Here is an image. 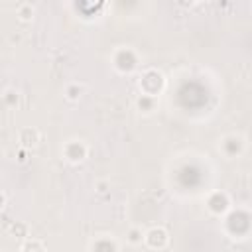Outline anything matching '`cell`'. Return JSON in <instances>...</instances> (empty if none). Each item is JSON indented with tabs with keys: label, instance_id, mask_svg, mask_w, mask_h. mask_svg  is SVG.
Segmentation results:
<instances>
[{
	"label": "cell",
	"instance_id": "cell-1",
	"mask_svg": "<svg viewBox=\"0 0 252 252\" xmlns=\"http://www.w3.org/2000/svg\"><path fill=\"white\" fill-rule=\"evenodd\" d=\"M138 87H140V93L144 96H152V98H158L163 89H165V75L154 67L150 69H144L142 75H140V81H138Z\"/></svg>",
	"mask_w": 252,
	"mask_h": 252
},
{
	"label": "cell",
	"instance_id": "cell-2",
	"mask_svg": "<svg viewBox=\"0 0 252 252\" xmlns=\"http://www.w3.org/2000/svg\"><path fill=\"white\" fill-rule=\"evenodd\" d=\"M144 244L152 250H161L169 244V232L163 226H152L144 232Z\"/></svg>",
	"mask_w": 252,
	"mask_h": 252
},
{
	"label": "cell",
	"instance_id": "cell-3",
	"mask_svg": "<svg viewBox=\"0 0 252 252\" xmlns=\"http://www.w3.org/2000/svg\"><path fill=\"white\" fill-rule=\"evenodd\" d=\"M138 65V55L130 47H120L114 51V67L120 73H130Z\"/></svg>",
	"mask_w": 252,
	"mask_h": 252
},
{
	"label": "cell",
	"instance_id": "cell-4",
	"mask_svg": "<svg viewBox=\"0 0 252 252\" xmlns=\"http://www.w3.org/2000/svg\"><path fill=\"white\" fill-rule=\"evenodd\" d=\"M87 154H89V148H87V144H85L83 140H69V142H65V146H63V156H65V159L71 161V163L83 161V159L87 158Z\"/></svg>",
	"mask_w": 252,
	"mask_h": 252
},
{
	"label": "cell",
	"instance_id": "cell-5",
	"mask_svg": "<svg viewBox=\"0 0 252 252\" xmlns=\"http://www.w3.org/2000/svg\"><path fill=\"white\" fill-rule=\"evenodd\" d=\"M207 209L213 215L220 217V215H224V213L230 211V197L224 191H213L209 195V199H207Z\"/></svg>",
	"mask_w": 252,
	"mask_h": 252
},
{
	"label": "cell",
	"instance_id": "cell-6",
	"mask_svg": "<svg viewBox=\"0 0 252 252\" xmlns=\"http://www.w3.org/2000/svg\"><path fill=\"white\" fill-rule=\"evenodd\" d=\"M18 142H20V146H22L24 150L35 148V146L39 144V132H37V128H32V126L22 128L20 134H18Z\"/></svg>",
	"mask_w": 252,
	"mask_h": 252
},
{
	"label": "cell",
	"instance_id": "cell-7",
	"mask_svg": "<svg viewBox=\"0 0 252 252\" xmlns=\"http://www.w3.org/2000/svg\"><path fill=\"white\" fill-rule=\"evenodd\" d=\"M85 85L83 83H69L67 87H65V96L69 98V100H79L81 96H83V93H85Z\"/></svg>",
	"mask_w": 252,
	"mask_h": 252
},
{
	"label": "cell",
	"instance_id": "cell-8",
	"mask_svg": "<svg viewBox=\"0 0 252 252\" xmlns=\"http://www.w3.org/2000/svg\"><path fill=\"white\" fill-rule=\"evenodd\" d=\"M16 14H18V18H20L22 22H32V20H33V14H35V8L32 6V2H22V4L18 6Z\"/></svg>",
	"mask_w": 252,
	"mask_h": 252
},
{
	"label": "cell",
	"instance_id": "cell-9",
	"mask_svg": "<svg viewBox=\"0 0 252 252\" xmlns=\"http://www.w3.org/2000/svg\"><path fill=\"white\" fill-rule=\"evenodd\" d=\"M156 102H158V98H152V96H144V94H142V96L136 100V106H138L140 112L150 114V112L156 108Z\"/></svg>",
	"mask_w": 252,
	"mask_h": 252
},
{
	"label": "cell",
	"instance_id": "cell-10",
	"mask_svg": "<svg viewBox=\"0 0 252 252\" xmlns=\"http://www.w3.org/2000/svg\"><path fill=\"white\" fill-rule=\"evenodd\" d=\"M22 252H45L41 240L37 238H28L24 244H22Z\"/></svg>",
	"mask_w": 252,
	"mask_h": 252
},
{
	"label": "cell",
	"instance_id": "cell-11",
	"mask_svg": "<svg viewBox=\"0 0 252 252\" xmlns=\"http://www.w3.org/2000/svg\"><path fill=\"white\" fill-rule=\"evenodd\" d=\"M128 242L130 244H142L144 242V232L138 228V226H132L128 230Z\"/></svg>",
	"mask_w": 252,
	"mask_h": 252
},
{
	"label": "cell",
	"instance_id": "cell-12",
	"mask_svg": "<svg viewBox=\"0 0 252 252\" xmlns=\"http://www.w3.org/2000/svg\"><path fill=\"white\" fill-rule=\"evenodd\" d=\"M26 230H28V228H26V224H22V222H14V224L10 226V232H12V234H18L20 238L26 236Z\"/></svg>",
	"mask_w": 252,
	"mask_h": 252
},
{
	"label": "cell",
	"instance_id": "cell-13",
	"mask_svg": "<svg viewBox=\"0 0 252 252\" xmlns=\"http://www.w3.org/2000/svg\"><path fill=\"white\" fill-rule=\"evenodd\" d=\"M4 205H6V195H4L2 191H0V211L4 209Z\"/></svg>",
	"mask_w": 252,
	"mask_h": 252
}]
</instances>
